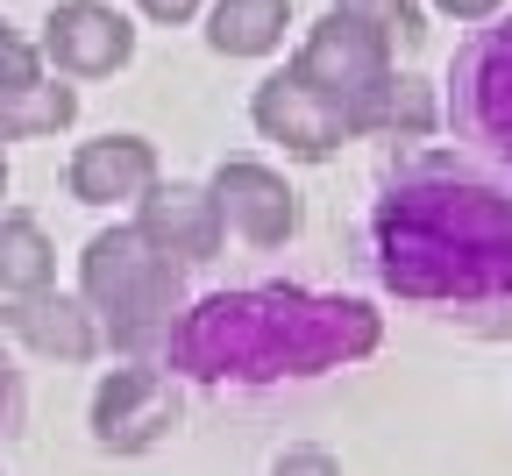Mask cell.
<instances>
[{
    "instance_id": "cell-1",
    "label": "cell",
    "mask_w": 512,
    "mask_h": 476,
    "mask_svg": "<svg viewBox=\"0 0 512 476\" xmlns=\"http://www.w3.org/2000/svg\"><path fill=\"white\" fill-rule=\"evenodd\" d=\"M370 278L477 334L512 327V185L456 150H399L363 214Z\"/></svg>"
},
{
    "instance_id": "cell-2",
    "label": "cell",
    "mask_w": 512,
    "mask_h": 476,
    "mask_svg": "<svg viewBox=\"0 0 512 476\" xmlns=\"http://www.w3.org/2000/svg\"><path fill=\"white\" fill-rule=\"evenodd\" d=\"M384 342V320L356 292H313V285H235L185 299L157 363L178 384H306L363 363Z\"/></svg>"
},
{
    "instance_id": "cell-3",
    "label": "cell",
    "mask_w": 512,
    "mask_h": 476,
    "mask_svg": "<svg viewBox=\"0 0 512 476\" xmlns=\"http://www.w3.org/2000/svg\"><path fill=\"white\" fill-rule=\"evenodd\" d=\"M79 299L100 320V342L107 349L157 363V342L171 334V320L185 306V263H171L164 249H150L136 235V221H128V228H100L79 249Z\"/></svg>"
},
{
    "instance_id": "cell-4",
    "label": "cell",
    "mask_w": 512,
    "mask_h": 476,
    "mask_svg": "<svg viewBox=\"0 0 512 476\" xmlns=\"http://www.w3.org/2000/svg\"><path fill=\"white\" fill-rule=\"evenodd\" d=\"M292 79H306L320 100H335L349 114L356 135H392V93H399V64H392V43L377 29L349 22V15H320L299 43V57L285 64Z\"/></svg>"
},
{
    "instance_id": "cell-5",
    "label": "cell",
    "mask_w": 512,
    "mask_h": 476,
    "mask_svg": "<svg viewBox=\"0 0 512 476\" xmlns=\"http://www.w3.org/2000/svg\"><path fill=\"white\" fill-rule=\"evenodd\" d=\"M448 128L470 164L512 185V15L470 29V43L448 64Z\"/></svg>"
},
{
    "instance_id": "cell-6",
    "label": "cell",
    "mask_w": 512,
    "mask_h": 476,
    "mask_svg": "<svg viewBox=\"0 0 512 476\" xmlns=\"http://www.w3.org/2000/svg\"><path fill=\"white\" fill-rule=\"evenodd\" d=\"M86 420H93V441L107 455H143V448H157V441H171L185 427V391H178V377L164 363L136 356V363L100 377Z\"/></svg>"
},
{
    "instance_id": "cell-7",
    "label": "cell",
    "mask_w": 512,
    "mask_h": 476,
    "mask_svg": "<svg viewBox=\"0 0 512 476\" xmlns=\"http://www.w3.org/2000/svg\"><path fill=\"white\" fill-rule=\"evenodd\" d=\"M249 121H256L264 143H278V150L299 157V164H320V157H335L342 143H356L349 114H342L335 100H320V93H313L306 79H292V72H271L264 86L249 93Z\"/></svg>"
},
{
    "instance_id": "cell-8",
    "label": "cell",
    "mask_w": 512,
    "mask_h": 476,
    "mask_svg": "<svg viewBox=\"0 0 512 476\" xmlns=\"http://www.w3.org/2000/svg\"><path fill=\"white\" fill-rule=\"evenodd\" d=\"M207 192H214V207H221V228L242 235L249 249H278V242L299 235V192H292L271 164L228 157V164L207 178Z\"/></svg>"
},
{
    "instance_id": "cell-9",
    "label": "cell",
    "mask_w": 512,
    "mask_h": 476,
    "mask_svg": "<svg viewBox=\"0 0 512 476\" xmlns=\"http://www.w3.org/2000/svg\"><path fill=\"white\" fill-rule=\"evenodd\" d=\"M36 50L57 64V79H107L136 57V29H128V15H114L107 0H64L43 22Z\"/></svg>"
},
{
    "instance_id": "cell-10",
    "label": "cell",
    "mask_w": 512,
    "mask_h": 476,
    "mask_svg": "<svg viewBox=\"0 0 512 476\" xmlns=\"http://www.w3.org/2000/svg\"><path fill=\"white\" fill-rule=\"evenodd\" d=\"M136 235H143L150 249H164L171 263L200 270V263L221 256V235H228V228H221V207H214L207 185L171 178V185H150V192L136 199Z\"/></svg>"
},
{
    "instance_id": "cell-11",
    "label": "cell",
    "mask_w": 512,
    "mask_h": 476,
    "mask_svg": "<svg viewBox=\"0 0 512 476\" xmlns=\"http://www.w3.org/2000/svg\"><path fill=\"white\" fill-rule=\"evenodd\" d=\"M0 334L50 363H93L100 356V320L86 313V299L72 292H15V299H0Z\"/></svg>"
},
{
    "instance_id": "cell-12",
    "label": "cell",
    "mask_w": 512,
    "mask_h": 476,
    "mask_svg": "<svg viewBox=\"0 0 512 476\" xmlns=\"http://www.w3.org/2000/svg\"><path fill=\"white\" fill-rule=\"evenodd\" d=\"M79 207H136V199L157 185V150L143 135H93V143L72 150V171H64Z\"/></svg>"
},
{
    "instance_id": "cell-13",
    "label": "cell",
    "mask_w": 512,
    "mask_h": 476,
    "mask_svg": "<svg viewBox=\"0 0 512 476\" xmlns=\"http://www.w3.org/2000/svg\"><path fill=\"white\" fill-rule=\"evenodd\" d=\"M285 22H292L285 0H214L207 43H214L221 57H264V50L285 43Z\"/></svg>"
},
{
    "instance_id": "cell-14",
    "label": "cell",
    "mask_w": 512,
    "mask_h": 476,
    "mask_svg": "<svg viewBox=\"0 0 512 476\" xmlns=\"http://www.w3.org/2000/svg\"><path fill=\"white\" fill-rule=\"evenodd\" d=\"M79 121V93L64 79H29L0 86V143H29V135H57Z\"/></svg>"
},
{
    "instance_id": "cell-15",
    "label": "cell",
    "mask_w": 512,
    "mask_h": 476,
    "mask_svg": "<svg viewBox=\"0 0 512 476\" xmlns=\"http://www.w3.org/2000/svg\"><path fill=\"white\" fill-rule=\"evenodd\" d=\"M57 285V249L29 214H0V299Z\"/></svg>"
},
{
    "instance_id": "cell-16",
    "label": "cell",
    "mask_w": 512,
    "mask_h": 476,
    "mask_svg": "<svg viewBox=\"0 0 512 476\" xmlns=\"http://www.w3.org/2000/svg\"><path fill=\"white\" fill-rule=\"evenodd\" d=\"M335 15L377 29L392 50H420L427 43V15H420V0H335Z\"/></svg>"
},
{
    "instance_id": "cell-17",
    "label": "cell",
    "mask_w": 512,
    "mask_h": 476,
    "mask_svg": "<svg viewBox=\"0 0 512 476\" xmlns=\"http://www.w3.org/2000/svg\"><path fill=\"white\" fill-rule=\"evenodd\" d=\"M29 79H43V50L15 22H0V86H29Z\"/></svg>"
},
{
    "instance_id": "cell-18",
    "label": "cell",
    "mask_w": 512,
    "mask_h": 476,
    "mask_svg": "<svg viewBox=\"0 0 512 476\" xmlns=\"http://www.w3.org/2000/svg\"><path fill=\"white\" fill-rule=\"evenodd\" d=\"M22 420H29V384H22V370L8 356H0V441H15Z\"/></svg>"
},
{
    "instance_id": "cell-19",
    "label": "cell",
    "mask_w": 512,
    "mask_h": 476,
    "mask_svg": "<svg viewBox=\"0 0 512 476\" xmlns=\"http://www.w3.org/2000/svg\"><path fill=\"white\" fill-rule=\"evenodd\" d=\"M271 476H342V469H335L328 448H285V455L271 462Z\"/></svg>"
},
{
    "instance_id": "cell-20",
    "label": "cell",
    "mask_w": 512,
    "mask_h": 476,
    "mask_svg": "<svg viewBox=\"0 0 512 476\" xmlns=\"http://www.w3.org/2000/svg\"><path fill=\"white\" fill-rule=\"evenodd\" d=\"M434 8H441V15H456V22H491L505 0H434Z\"/></svg>"
},
{
    "instance_id": "cell-21",
    "label": "cell",
    "mask_w": 512,
    "mask_h": 476,
    "mask_svg": "<svg viewBox=\"0 0 512 476\" xmlns=\"http://www.w3.org/2000/svg\"><path fill=\"white\" fill-rule=\"evenodd\" d=\"M200 8H207V0H143V15H150V22H192Z\"/></svg>"
},
{
    "instance_id": "cell-22",
    "label": "cell",
    "mask_w": 512,
    "mask_h": 476,
    "mask_svg": "<svg viewBox=\"0 0 512 476\" xmlns=\"http://www.w3.org/2000/svg\"><path fill=\"white\" fill-rule=\"evenodd\" d=\"M0 199H8V164H0Z\"/></svg>"
}]
</instances>
